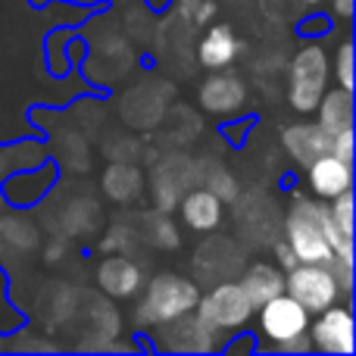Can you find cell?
<instances>
[{"label": "cell", "mask_w": 356, "mask_h": 356, "mask_svg": "<svg viewBox=\"0 0 356 356\" xmlns=\"http://www.w3.org/2000/svg\"><path fill=\"white\" fill-rule=\"evenodd\" d=\"M178 209H181L184 225L194 228V232H203V234L216 232L222 222V200L213 191L200 188V184H194V188L178 200Z\"/></svg>", "instance_id": "cell-17"}, {"label": "cell", "mask_w": 356, "mask_h": 356, "mask_svg": "<svg viewBox=\"0 0 356 356\" xmlns=\"http://www.w3.org/2000/svg\"><path fill=\"white\" fill-rule=\"evenodd\" d=\"M332 16L334 19H353V0H332Z\"/></svg>", "instance_id": "cell-38"}, {"label": "cell", "mask_w": 356, "mask_h": 356, "mask_svg": "<svg viewBox=\"0 0 356 356\" xmlns=\"http://www.w3.org/2000/svg\"><path fill=\"white\" fill-rule=\"evenodd\" d=\"M238 284L244 288V294L250 297L253 309H259L266 300L284 294V272L275 269L272 263H250Z\"/></svg>", "instance_id": "cell-20"}, {"label": "cell", "mask_w": 356, "mask_h": 356, "mask_svg": "<svg viewBox=\"0 0 356 356\" xmlns=\"http://www.w3.org/2000/svg\"><path fill=\"white\" fill-rule=\"evenodd\" d=\"M194 188V160L184 154H166L163 160H156L154 172H150V194H154L156 209L172 213L178 209L188 191Z\"/></svg>", "instance_id": "cell-7"}, {"label": "cell", "mask_w": 356, "mask_h": 356, "mask_svg": "<svg viewBox=\"0 0 356 356\" xmlns=\"http://www.w3.org/2000/svg\"><path fill=\"white\" fill-rule=\"evenodd\" d=\"M194 313L222 334V332H238V328H244L247 322L253 319L257 309H253L250 297L244 294V288L228 278V282H219L207 297L197 300Z\"/></svg>", "instance_id": "cell-4"}, {"label": "cell", "mask_w": 356, "mask_h": 356, "mask_svg": "<svg viewBox=\"0 0 356 356\" xmlns=\"http://www.w3.org/2000/svg\"><path fill=\"white\" fill-rule=\"evenodd\" d=\"M313 350V341H309V334H294V338L288 341H278L275 344V353H309Z\"/></svg>", "instance_id": "cell-33"}, {"label": "cell", "mask_w": 356, "mask_h": 356, "mask_svg": "<svg viewBox=\"0 0 356 356\" xmlns=\"http://www.w3.org/2000/svg\"><path fill=\"white\" fill-rule=\"evenodd\" d=\"M97 284L106 297H135L144 288V266L131 253H106L97 266Z\"/></svg>", "instance_id": "cell-11"}, {"label": "cell", "mask_w": 356, "mask_h": 356, "mask_svg": "<svg viewBox=\"0 0 356 356\" xmlns=\"http://www.w3.org/2000/svg\"><path fill=\"white\" fill-rule=\"evenodd\" d=\"M194 184L213 191L222 203L238 200V178L228 172V169L222 166L216 156H207V160H197L194 163Z\"/></svg>", "instance_id": "cell-24"}, {"label": "cell", "mask_w": 356, "mask_h": 356, "mask_svg": "<svg viewBox=\"0 0 356 356\" xmlns=\"http://www.w3.org/2000/svg\"><path fill=\"white\" fill-rule=\"evenodd\" d=\"M284 241L297 253L300 263H332L334 257L353 259V238L341 234L334 225L328 207H319L316 200L294 191L291 209L284 216Z\"/></svg>", "instance_id": "cell-1"}, {"label": "cell", "mask_w": 356, "mask_h": 356, "mask_svg": "<svg viewBox=\"0 0 356 356\" xmlns=\"http://www.w3.org/2000/svg\"><path fill=\"white\" fill-rule=\"evenodd\" d=\"M328 31H332V16H325V13H309L307 19L297 22V35L300 38H322Z\"/></svg>", "instance_id": "cell-29"}, {"label": "cell", "mask_w": 356, "mask_h": 356, "mask_svg": "<svg viewBox=\"0 0 356 356\" xmlns=\"http://www.w3.org/2000/svg\"><path fill=\"white\" fill-rule=\"evenodd\" d=\"M197 100H200L203 113H213V116H228V113H232L234 116V113L247 104V85L241 75L216 69V75H209L200 85Z\"/></svg>", "instance_id": "cell-12"}, {"label": "cell", "mask_w": 356, "mask_h": 356, "mask_svg": "<svg viewBox=\"0 0 356 356\" xmlns=\"http://www.w3.org/2000/svg\"><path fill=\"white\" fill-rule=\"evenodd\" d=\"M325 91H328V56L319 44H307L291 60L288 100L297 113H316Z\"/></svg>", "instance_id": "cell-3"}, {"label": "cell", "mask_w": 356, "mask_h": 356, "mask_svg": "<svg viewBox=\"0 0 356 356\" xmlns=\"http://www.w3.org/2000/svg\"><path fill=\"white\" fill-rule=\"evenodd\" d=\"M282 144H284V150H288V156L300 169H307L309 163H316L319 156L332 154V135H328L319 122L288 125L282 135Z\"/></svg>", "instance_id": "cell-14"}, {"label": "cell", "mask_w": 356, "mask_h": 356, "mask_svg": "<svg viewBox=\"0 0 356 356\" xmlns=\"http://www.w3.org/2000/svg\"><path fill=\"white\" fill-rule=\"evenodd\" d=\"M257 122V116H244L241 122H225L222 125V138H225L228 144H234V147H244V141H247V129Z\"/></svg>", "instance_id": "cell-31"}, {"label": "cell", "mask_w": 356, "mask_h": 356, "mask_svg": "<svg viewBox=\"0 0 356 356\" xmlns=\"http://www.w3.org/2000/svg\"><path fill=\"white\" fill-rule=\"evenodd\" d=\"M100 188H104L106 200L113 203H138L147 188V178L135 166L125 160H110V166L100 175Z\"/></svg>", "instance_id": "cell-15"}, {"label": "cell", "mask_w": 356, "mask_h": 356, "mask_svg": "<svg viewBox=\"0 0 356 356\" xmlns=\"http://www.w3.org/2000/svg\"><path fill=\"white\" fill-rule=\"evenodd\" d=\"M97 247H100V253H131L135 257V247H144V244L131 222H113L110 232L100 238Z\"/></svg>", "instance_id": "cell-26"}, {"label": "cell", "mask_w": 356, "mask_h": 356, "mask_svg": "<svg viewBox=\"0 0 356 356\" xmlns=\"http://www.w3.org/2000/svg\"><path fill=\"white\" fill-rule=\"evenodd\" d=\"M241 54V41L232 31V25H213L197 41V63L207 69H228Z\"/></svg>", "instance_id": "cell-18"}, {"label": "cell", "mask_w": 356, "mask_h": 356, "mask_svg": "<svg viewBox=\"0 0 356 356\" xmlns=\"http://www.w3.org/2000/svg\"><path fill=\"white\" fill-rule=\"evenodd\" d=\"M38 244V228L25 219H0V253H29Z\"/></svg>", "instance_id": "cell-25"}, {"label": "cell", "mask_w": 356, "mask_h": 356, "mask_svg": "<svg viewBox=\"0 0 356 356\" xmlns=\"http://www.w3.org/2000/svg\"><path fill=\"white\" fill-rule=\"evenodd\" d=\"M138 238H141L144 247H156V250H175L181 244V234H178V225L172 222V216L163 213V209H144L131 219Z\"/></svg>", "instance_id": "cell-19"}, {"label": "cell", "mask_w": 356, "mask_h": 356, "mask_svg": "<svg viewBox=\"0 0 356 356\" xmlns=\"http://www.w3.org/2000/svg\"><path fill=\"white\" fill-rule=\"evenodd\" d=\"M38 307H41L38 313H41L47 332H54L56 325H63V322L72 319L75 307H79V291L69 288V284H50V288H44Z\"/></svg>", "instance_id": "cell-23"}, {"label": "cell", "mask_w": 356, "mask_h": 356, "mask_svg": "<svg viewBox=\"0 0 356 356\" xmlns=\"http://www.w3.org/2000/svg\"><path fill=\"white\" fill-rule=\"evenodd\" d=\"M259 328H263L266 338H272V344H278V341H288L294 334L307 332L309 313L291 294H278L259 307Z\"/></svg>", "instance_id": "cell-10"}, {"label": "cell", "mask_w": 356, "mask_h": 356, "mask_svg": "<svg viewBox=\"0 0 356 356\" xmlns=\"http://www.w3.org/2000/svg\"><path fill=\"white\" fill-rule=\"evenodd\" d=\"M316 110H319V125L332 138L341 135V131H347V129H353V91H347V88L325 91Z\"/></svg>", "instance_id": "cell-21"}, {"label": "cell", "mask_w": 356, "mask_h": 356, "mask_svg": "<svg viewBox=\"0 0 356 356\" xmlns=\"http://www.w3.org/2000/svg\"><path fill=\"white\" fill-rule=\"evenodd\" d=\"M263 3H269V0H263Z\"/></svg>", "instance_id": "cell-42"}, {"label": "cell", "mask_w": 356, "mask_h": 356, "mask_svg": "<svg viewBox=\"0 0 356 356\" xmlns=\"http://www.w3.org/2000/svg\"><path fill=\"white\" fill-rule=\"evenodd\" d=\"M100 225V207L94 197H72L60 213V234L75 238V234H91Z\"/></svg>", "instance_id": "cell-22"}, {"label": "cell", "mask_w": 356, "mask_h": 356, "mask_svg": "<svg viewBox=\"0 0 356 356\" xmlns=\"http://www.w3.org/2000/svg\"><path fill=\"white\" fill-rule=\"evenodd\" d=\"M169 97H172V85L166 81H144V85H135L122 94L119 100V113L122 119L131 125V129H156L169 106Z\"/></svg>", "instance_id": "cell-8"}, {"label": "cell", "mask_w": 356, "mask_h": 356, "mask_svg": "<svg viewBox=\"0 0 356 356\" xmlns=\"http://www.w3.org/2000/svg\"><path fill=\"white\" fill-rule=\"evenodd\" d=\"M200 300V291L191 278H181L175 272H156L147 282V291L138 300L135 325L138 328H156L163 322H172L178 316L191 313Z\"/></svg>", "instance_id": "cell-2"}, {"label": "cell", "mask_w": 356, "mask_h": 356, "mask_svg": "<svg viewBox=\"0 0 356 356\" xmlns=\"http://www.w3.org/2000/svg\"><path fill=\"white\" fill-rule=\"evenodd\" d=\"M241 266H244V250L232 238H209L194 253V269L207 282H228Z\"/></svg>", "instance_id": "cell-13"}, {"label": "cell", "mask_w": 356, "mask_h": 356, "mask_svg": "<svg viewBox=\"0 0 356 356\" xmlns=\"http://www.w3.org/2000/svg\"><path fill=\"white\" fill-rule=\"evenodd\" d=\"M334 72H338L341 88L353 91V44H350V41L341 44V50H338V66H334Z\"/></svg>", "instance_id": "cell-30"}, {"label": "cell", "mask_w": 356, "mask_h": 356, "mask_svg": "<svg viewBox=\"0 0 356 356\" xmlns=\"http://www.w3.org/2000/svg\"><path fill=\"white\" fill-rule=\"evenodd\" d=\"M63 253H66V238L60 234V238H54L47 244V250H44V259H47V263H60Z\"/></svg>", "instance_id": "cell-37"}, {"label": "cell", "mask_w": 356, "mask_h": 356, "mask_svg": "<svg viewBox=\"0 0 356 356\" xmlns=\"http://www.w3.org/2000/svg\"><path fill=\"white\" fill-rule=\"evenodd\" d=\"M284 294H291L309 316L328 309L332 303H338V297L344 294L334 278V272L325 263H297L294 269L284 275Z\"/></svg>", "instance_id": "cell-5"}, {"label": "cell", "mask_w": 356, "mask_h": 356, "mask_svg": "<svg viewBox=\"0 0 356 356\" xmlns=\"http://www.w3.org/2000/svg\"><path fill=\"white\" fill-rule=\"evenodd\" d=\"M216 13H219V3H216V0H200L194 16H191V25H194V29H203L209 19H216Z\"/></svg>", "instance_id": "cell-35"}, {"label": "cell", "mask_w": 356, "mask_h": 356, "mask_svg": "<svg viewBox=\"0 0 356 356\" xmlns=\"http://www.w3.org/2000/svg\"><path fill=\"white\" fill-rule=\"evenodd\" d=\"M144 3H147L150 13H156V16H160V13H166L169 6H172V0H144Z\"/></svg>", "instance_id": "cell-40"}, {"label": "cell", "mask_w": 356, "mask_h": 356, "mask_svg": "<svg viewBox=\"0 0 356 356\" xmlns=\"http://www.w3.org/2000/svg\"><path fill=\"white\" fill-rule=\"evenodd\" d=\"M300 3H303V6H319L322 0H300Z\"/></svg>", "instance_id": "cell-41"}, {"label": "cell", "mask_w": 356, "mask_h": 356, "mask_svg": "<svg viewBox=\"0 0 356 356\" xmlns=\"http://www.w3.org/2000/svg\"><path fill=\"white\" fill-rule=\"evenodd\" d=\"M272 250H275V259L282 263V269H288V272L294 269L297 263H300V259H297V253L291 250V244H288L284 238H275V241H272Z\"/></svg>", "instance_id": "cell-34"}, {"label": "cell", "mask_w": 356, "mask_h": 356, "mask_svg": "<svg viewBox=\"0 0 356 356\" xmlns=\"http://www.w3.org/2000/svg\"><path fill=\"white\" fill-rule=\"evenodd\" d=\"M197 3H200V0H175V16H181L184 22H191V16H194Z\"/></svg>", "instance_id": "cell-39"}, {"label": "cell", "mask_w": 356, "mask_h": 356, "mask_svg": "<svg viewBox=\"0 0 356 356\" xmlns=\"http://www.w3.org/2000/svg\"><path fill=\"white\" fill-rule=\"evenodd\" d=\"M219 350L222 353H234V350H247V353H257L259 347H257V334H241V338H232L228 344H219Z\"/></svg>", "instance_id": "cell-36"}, {"label": "cell", "mask_w": 356, "mask_h": 356, "mask_svg": "<svg viewBox=\"0 0 356 356\" xmlns=\"http://www.w3.org/2000/svg\"><path fill=\"white\" fill-rule=\"evenodd\" d=\"M332 156H338V160H344V163H353V129L332 138Z\"/></svg>", "instance_id": "cell-32"}, {"label": "cell", "mask_w": 356, "mask_h": 356, "mask_svg": "<svg viewBox=\"0 0 356 356\" xmlns=\"http://www.w3.org/2000/svg\"><path fill=\"white\" fill-rule=\"evenodd\" d=\"M332 219L334 225L341 228V234H347V238H353V194L350 191H344V194H338L332 200Z\"/></svg>", "instance_id": "cell-27"}, {"label": "cell", "mask_w": 356, "mask_h": 356, "mask_svg": "<svg viewBox=\"0 0 356 356\" xmlns=\"http://www.w3.org/2000/svg\"><path fill=\"white\" fill-rule=\"evenodd\" d=\"M104 154L110 156V160H125V163H135L138 156H141V141L131 135H122L116 138V141L104 144Z\"/></svg>", "instance_id": "cell-28"}, {"label": "cell", "mask_w": 356, "mask_h": 356, "mask_svg": "<svg viewBox=\"0 0 356 356\" xmlns=\"http://www.w3.org/2000/svg\"><path fill=\"white\" fill-rule=\"evenodd\" d=\"M307 178H309V188H313L316 197L334 200L338 194L350 191L353 169H350V163H344V160H338V156L325 154V156H319L316 163H309V166H307Z\"/></svg>", "instance_id": "cell-16"}, {"label": "cell", "mask_w": 356, "mask_h": 356, "mask_svg": "<svg viewBox=\"0 0 356 356\" xmlns=\"http://www.w3.org/2000/svg\"><path fill=\"white\" fill-rule=\"evenodd\" d=\"M316 325L309 328V341L313 350L332 353V356H350L356 350V322L347 307H328L316 313Z\"/></svg>", "instance_id": "cell-9"}, {"label": "cell", "mask_w": 356, "mask_h": 356, "mask_svg": "<svg viewBox=\"0 0 356 356\" xmlns=\"http://www.w3.org/2000/svg\"><path fill=\"white\" fill-rule=\"evenodd\" d=\"M156 332H160V344H154V347H160V350H166V353H213V350H219V332H216L213 325H207L194 309L178 316L172 322L156 325Z\"/></svg>", "instance_id": "cell-6"}]
</instances>
